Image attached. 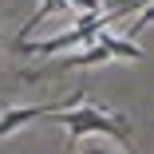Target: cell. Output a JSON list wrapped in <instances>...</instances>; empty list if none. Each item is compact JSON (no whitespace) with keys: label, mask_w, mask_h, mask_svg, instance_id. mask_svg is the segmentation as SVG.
Wrapping results in <instances>:
<instances>
[{"label":"cell","mask_w":154,"mask_h":154,"mask_svg":"<svg viewBox=\"0 0 154 154\" xmlns=\"http://www.w3.org/2000/svg\"><path fill=\"white\" fill-rule=\"evenodd\" d=\"M111 48L95 36V40H91V44H83V51H71V55H63V59H59V71H71V67H99V63H111Z\"/></svg>","instance_id":"cell-3"},{"label":"cell","mask_w":154,"mask_h":154,"mask_svg":"<svg viewBox=\"0 0 154 154\" xmlns=\"http://www.w3.org/2000/svg\"><path fill=\"white\" fill-rule=\"evenodd\" d=\"M99 40H103V44L111 48V55H115V59H127V63H138V59H142V48H138V40L115 36V32H107V28L99 32Z\"/></svg>","instance_id":"cell-4"},{"label":"cell","mask_w":154,"mask_h":154,"mask_svg":"<svg viewBox=\"0 0 154 154\" xmlns=\"http://www.w3.org/2000/svg\"><path fill=\"white\" fill-rule=\"evenodd\" d=\"M71 150H75V154H134V150H122V146L111 142V138H95V142L83 138V142H75Z\"/></svg>","instance_id":"cell-6"},{"label":"cell","mask_w":154,"mask_h":154,"mask_svg":"<svg viewBox=\"0 0 154 154\" xmlns=\"http://www.w3.org/2000/svg\"><path fill=\"white\" fill-rule=\"evenodd\" d=\"M67 4H71V16L79 20V16H91V12H103V4H99V0H67ZM71 20V24H75Z\"/></svg>","instance_id":"cell-8"},{"label":"cell","mask_w":154,"mask_h":154,"mask_svg":"<svg viewBox=\"0 0 154 154\" xmlns=\"http://www.w3.org/2000/svg\"><path fill=\"white\" fill-rule=\"evenodd\" d=\"M146 28H154V0H146V4L131 16V24H127V32H122V36H127V40H138Z\"/></svg>","instance_id":"cell-5"},{"label":"cell","mask_w":154,"mask_h":154,"mask_svg":"<svg viewBox=\"0 0 154 154\" xmlns=\"http://www.w3.org/2000/svg\"><path fill=\"white\" fill-rule=\"evenodd\" d=\"M99 4H103V12H107V16H115V20H119V16H131V12H138V8L146 4V0H99Z\"/></svg>","instance_id":"cell-7"},{"label":"cell","mask_w":154,"mask_h":154,"mask_svg":"<svg viewBox=\"0 0 154 154\" xmlns=\"http://www.w3.org/2000/svg\"><path fill=\"white\" fill-rule=\"evenodd\" d=\"M79 99H87L83 91H75L71 99H59V103H28V107H4V111H0V138H12V134H20V131L28 127V122H36V119L51 115V111L75 107Z\"/></svg>","instance_id":"cell-2"},{"label":"cell","mask_w":154,"mask_h":154,"mask_svg":"<svg viewBox=\"0 0 154 154\" xmlns=\"http://www.w3.org/2000/svg\"><path fill=\"white\" fill-rule=\"evenodd\" d=\"M51 119L71 134V146L83 142V138H111L119 142L122 150H131L134 146V127H131V119L107 107V103H87L79 99L75 107H63V111H51Z\"/></svg>","instance_id":"cell-1"}]
</instances>
